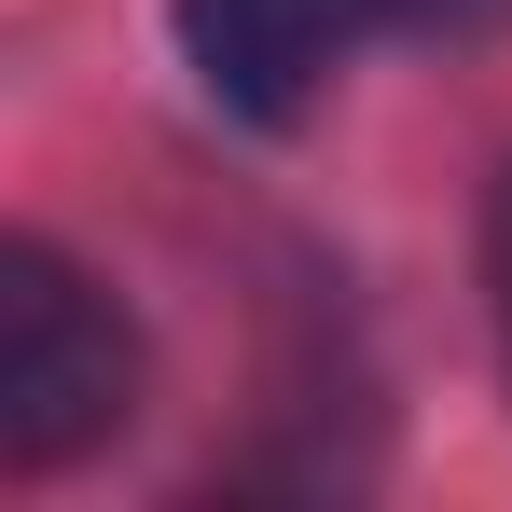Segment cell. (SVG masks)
Listing matches in <instances>:
<instances>
[{"mask_svg": "<svg viewBox=\"0 0 512 512\" xmlns=\"http://www.w3.org/2000/svg\"><path fill=\"white\" fill-rule=\"evenodd\" d=\"M139 416V319L56 236H0V471L56 485Z\"/></svg>", "mask_w": 512, "mask_h": 512, "instance_id": "obj_1", "label": "cell"}, {"mask_svg": "<svg viewBox=\"0 0 512 512\" xmlns=\"http://www.w3.org/2000/svg\"><path fill=\"white\" fill-rule=\"evenodd\" d=\"M374 28H388V0H167V42L194 70V97L250 139H291Z\"/></svg>", "mask_w": 512, "mask_h": 512, "instance_id": "obj_2", "label": "cell"}, {"mask_svg": "<svg viewBox=\"0 0 512 512\" xmlns=\"http://www.w3.org/2000/svg\"><path fill=\"white\" fill-rule=\"evenodd\" d=\"M512 0H388V28H429V42H485Z\"/></svg>", "mask_w": 512, "mask_h": 512, "instance_id": "obj_3", "label": "cell"}, {"mask_svg": "<svg viewBox=\"0 0 512 512\" xmlns=\"http://www.w3.org/2000/svg\"><path fill=\"white\" fill-rule=\"evenodd\" d=\"M485 291H499V360H512V167L485 194Z\"/></svg>", "mask_w": 512, "mask_h": 512, "instance_id": "obj_4", "label": "cell"}]
</instances>
